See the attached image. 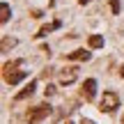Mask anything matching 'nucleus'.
Segmentation results:
<instances>
[{
    "label": "nucleus",
    "mask_w": 124,
    "mask_h": 124,
    "mask_svg": "<svg viewBox=\"0 0 124 124\" xmlns=\"http://www.w3.org/2000/svg\"><path fill=\"white\" fill-rule=\"evenodd\" d=\"M76 71H78V69H74V67H71V69H64V71L60 74V83H62V85L74 83V80H76V76H78Z\"/></svg>",
    "instance_id": "obj_5"
},
{
    "label": "nucleus",
    "mask_w": 124,
    "mask_h": 124,
    "mask_svg": "<svg viewBox=\"0 0 124 124\" xmlns=\"http://www.w3.org/2000/svg\"><path fill=\"white\" fill-rule=\"evenodd\" d=\"M94 94H97V80L94 78H87L83 83V90H80V97L85 99V101H92Z\"/></svg>",
    "instance_id": "obj_3"
},
{
    "label": "nucleus",
    "mask_w": 124,
    "mask_h": 124,
    "mask_svg": "<svg viewBox=\"0 0 124 124\" xmlns=\"http://www.w3.org/2000/svg\"><path fill=\"white\" fill-rule=\"evenodd\" d=\"M87 44H90V48H101L103 46V37L101 35H90Z\"/></svg>",
    "instance_id": "obj_8"
},
{
    "label": "nucleus",
    "mask_w": 124,
    "mask_h": 124,
    "mask_svg": "<svg viewBox=\"0 0 124 124\" xmlns=\"http://www.w3.org/2000/svg\"><path fill=\"white\" fill-rule=\"evenodd\" d=\"M110 9L113 14H120V0H110Z\"/></svg>",
    "instance_id": "obj_12"
},
{
    "label": "nucleus",
    "mask_w": 124,
    "mask_h": 124,
    "mask_svg": "<svg viewBox=\"0 0 124 124\" xmlns=\"http://www.w3.org/2000/svg\"><path fill=\"white\" fill-rule=\"evenodd\" d=\"M120 76H124V64H122V69H120Z\"/></svg>",
    "instance_id": "obj_13"
},
{
    "label": "nucleus",
    "mask_w": 124,
    "mask_h": 124,
    "mask_svg": "<svg viewBox=\"0 0 124 124\" xmlns=\"http://www.w3.org/2000/svg\"><path fill=\"white\" fill-rule=\"evenodd\" d=\"M12 46H16V39H7V37H5L2 39V53H7Z\"/></svg>",
    "instance_id": "obj_11"
},
{
    "label": "nucleus",
    "mask_w": 124,
    "mask_h": 124,
    "mask_svg": "<svg viewBox=\"0 0 124 124\" xmlns=\"http://www.w3.org/2000/svg\"><path fill=\"white\" fill-rule=\"evenodd\" d=\"M0 14H2V16H0V21L7 23V21H9V5H7V2L0 5Z\"/></svg>",
    "instance_id": "obj_10"
},
{
    "label": "nucleus",
    "mask_w": 124,
    "mask_h": 124,
    "mask_svg": "<svg viewBox=\"0 0 124 124\" xmlns=\"http://www.w3.org/2000/svg\"><path fill=\"white\" fill-rule=\"evenodd\" d=\"M122 122H124V117H122Z\"/></svg>",
    "instance_id": "obj_15"
},
{
    "label": "nucleus",
    "mask_w": 124,
    "mask_h": 124,
    "mask_svg": "<svg viewBox=\"0 0 124 124\" xmlns=\"http://www.w3.org/2000/svg\"><path fill=\"white\" fill-rule=\"evenodd\" d=\"M83 124H92V122H90V120H85V122H83Z\"/></svg>",
    "instance_id": "obj_14"
},
{
    "label": "nucleus",
    "mask_w": 124,
    "mask_h": 124,
    "mask_svg": "<svg viewBox=\"0 0 124 124\" xmlns=\"http://www.w3.org/2000/svg\"><path fill=\"white\" fill-rule=\"evenodd\" d=\"M90 55H92L90 51L78 48V51H74V53H69V55H67V60H80V62H83V60H90Z\"/></svg>",
    "instance_id": "obj_7"
},
{
    "label": "nucleus",
    "mask_w": 124,
    "mask_h": 124,
    "mask_svg": "<svg viewBox=\"0 0 124 124\" xmlns=\"http://www.w3.org/2000/svg\"><path fill=\"white\" fill-rule=\"evenodd\" d=\"M55 28H60V21H55V23H51V25H44V28H41L39 32H37V37H46V35H48V32H53Z\"/></svg>",
    "instance_id": "obj_9"
},
{
    "label": "nucleus",
    "mask_w": 124,
    "mask_h": 124,
    "mask_svg": "<svg viewBox=\"0 0 124 124\" xmlns=\"http://www.w3.org/2000/svg\"><path fill=\"white\" fill-rule=\"evenodd\" d=\"M115 108H120V97H117V92H113V90L103 92L101 103H99V110L101 113H113Z\"/></svg>",
    "instance_id": "obj_1"
},
{
    "label": "nucleus",
    "mask_w": 124,
    "mask_h": 124,
    "mask_svg": "<svg viewBox=\"0 0 124 124\" xmlns=\"http://www.w3.org/2000/svg\"><path fill=\"white\" fill-rule=\"evenodd\" d=\"M25 76H28V71H14V74L9 71V74H5V83H9V85H16L18 80H23Z\"/></svg>",
    "instance_id": "obj_6"
},
{
    "label": "nucleus",
    "mask_w": 124,
    "mask_h": 124,
    "mask_svg": "<svg viewBox=\"0 0 124 124\" xmlns=\"http://www.w3.org/2000/svg\"><path fill=\"white\" fill-rule=\"evenodd\" d=\"M48 115H51V106L48 103H39V106H35V108L28 110V122L30 124H39L44 117H48Z\"/></svg>",
    "instance_id": "obj_2"
},
{
    "label": "nucleus",
    "mask_w": 124,
    "mask_h": 124,
    "mask_svg": "<svg viewBox=\"0 0 124 124\" xmlns=\"http://www.w3.org/2000/svg\"><path fill=\"white\" fill-rule=\"evenodd\" d=\"M35 87H37V83H35V80H30V83H28L25 87H23L21 92L16 94V97H14V101H23V99H28V97H32V94H35Z\"/></svg>",
    "instance_id": "obj_4"
}]
</instances>
